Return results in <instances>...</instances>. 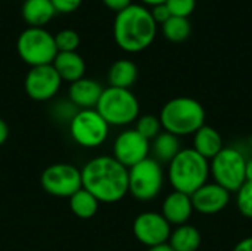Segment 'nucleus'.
<instances>
[{
    "instance_id": "f257e3e1",
    "label": "nucleus",
    "mask_w": 252,
    "mask_h": 251,
    "mask_svg": "<svg viewBox=\"0 0 252 251\" xmlns=\"http://www.w3.org/2000/svg\"><path fill=\"white\" fill-rule=\"evenodd\" d=\"M81 182L99 203L114 204L128 194V169L112 155H99L83 166Z\"/></svg>"
},
{
    "instance_id": "f03ea898",
    "label": "nucleus",
    "mask_w": 252,
    "mask_h": 251,
    "mask_svg": "<svg viewBox=\"0 0 252 251\" xmlns=\"http://www.w3.org/2000/svg\"><path fill=\"white\" fill-rule=\"evenodd\" d=\"M158 24L146 4L131 3L118 10L114 18L112 33L115 43L126 52H142L152 44Z\"/></svg>"
},
{
    "instance_id": "7ed1b4c3",
    "label": "nucleus",
    "mask_w": 252,
    "mask_h": 251,
    "mask_svg": "<svg viewBox=\"0 0 252 251\" xmlns=\"http://www.w3.org/2000/svg\"><path fill=\"white\" fill-rule=\"evenodd\" d=\"M164 132L177 138L193 136L205 124V109L199 101L190 96H176L164 104L159 112Z\"/></svg>"
},
{
    "instance_id": "20e7f679",
    "label": "nucleus",
    "mask_w": 252,
    "mask_h": 251,
    "mask_svg": "<svg viewBox=\"0 0 252 251\" xmlns=\"http://www.w3.org/2000/svg\"><path fill=\"white\" fill-rule=\"evenodd\" d=\"M167 179L173 191L192 195L210 179V161L199 155L193 148L182 151L168 163Z\"/></svg>"
},
{
    "instance_id": "39448f33",
    "label": "nucleus",
    "mask_w": 252,
    "mask_h": 251,
    "mask_svg": "<svg viewBox=\"0 0 252 251\" xmlns=\"http://www.w3.org/2000/svg\"><path fill=\"white\" fill-rule=\"evenodd\" d=\"M94 109L109 124V127H126L136 123L140 115V104L136 95L130 89L112 86L103 87Z\"/></svg>"
},
{
    "instance_id": "423d86ee",
    "label": "nucleus",
    "mask_w": 252,
    "mask_h": 251,
    "mask_svg": "<svg viewBox=\"0 0 252 251\" xmlns=\"http://www.w3.org/2000/svg\"><path fill=\"white\" fill-rule=\"evenodd\" d=\"M16 50L19 58L31 67L52 64L58 53L55 34L44 27L28 25L18 36Z\"/></svg>"
},
{
    "instance_id": "0eeeda50",
    "label": "nucleus",
    "mask_w": 252,
    "mask_h": 251,
    "mask_svg": "<svg viewBox=\"0 0 252 251\" xmlns=\"http://www.w3.org/2000/svg\"><path fill=\"white\" fill-rule=\"evenodd\" d=\"M247 155L236 146H224L213 160H210V178H213V182L233 194L247 182Z\"/></svg>"
},
{
    "instance_id": "6e6552de",
    "label": "nucleus",
    "mask_w": 252,
    "mask_h": 251,
    "mask_svg": "<svg viewBox=\"0 0 252 251\" xmlns=\"http://www.w3.org/2000/svg\"><path fill=\"white\" fill-rule=\"evenodd\" d=\"M165 172L162 164L148 157L128 169V194L137 201L155 200L164 186Z\"/></svg>"
},
{
    "instance_id": "1a4fd4ad",
    "label": "nucleus",
    "mask_w": 252,
    "mask_h": 251,
    "mask_svg": "<svg viewBox=\"0 0 252 251\" xmlns=\"http://www.w3.org/2000/svg\"><path fill=\"white\" fill-rule=\"evenodd\" d=\"M69 135L72 141L83 148H97L109 136V124L93 109H78L69 121Z\"/></svg>"
},
{
    "instance_id": "9d476101",
    "label": "nucleus",
    "mask_w": 252,
    "mask_h": 251,
    "mask_svg": "<svg viewBox=\"0 0 252 251\" xmlns=\"http://www.w3.org/2000/svg\"><path fill=\"white\" fill-rule=\"evenodd\" d=\"M40 183L49 195L71 198L83 188L81 170L68 163H56L43 170Z\"/></svg>"
},
{
    "instance_id": "9b49d317",
    "label": "nucleus",
    "mask_w": 252,
    "mask_h": 251,
    "mask_svg": "<svg viewBox=\"0 0 252 251\" xmlns=\"http://www.w3.org/2000/svg\"><path fill=\"white\" fill-rule=\"evenodd\" d=\"M62 84V78L52 64L31 67L25 75L24 87L27 95L37 102L53 99Z\"/></svg>"
},
{
    "instance_id": "f8f14e48",
    "label": "nucleus",
    "mask_w": 252,
    "mask_h": 251,
    "mask_svg": "<svg viewBox=\"0 0 252 251\" xmlns=\"http://www.w3.org/2000/svg\"><path fill=\"white\" fill-rule=\"evenodd\" d=\"M171 231V225L159 212H143L133 222L134 238L148 249L167 244Z\"/></svg>"
},
{
    "instance_id": "ddd939ff",
    "label": "nucleus",
    "mask_w": 252,
    "mask_h": 251,
    "mask_svg": "<svg viewBox=\"0 0 252 251\" xmlns=\"http://www.w3.org/2000/svg\"><path fill=\"white\" fill-rule=\"evenodd\" d=\"M149 154L151 142L145 139L140 133H137L134 129L123 130L115 138L112 145V157L127 169L146 160Z\"/></svg>"
},
{
    "instance_id": "4468645a",
    "label": "nucleus",
    "mask_w": 252,
    "mask_h": 251,
    "mask_svg": "<svg viewBox=\"0 0 252 251\" xmlns=\"http://www.w3.org/2000/svg\"><path fill=\"white\" fill-rule=\"evenodd\" d=\"M230 195L232 194L227 189L217 185L216 182H207L190 195L193 212L204 216L217 215L229 206Z\"/></svg>"
},
{
    "instance_id": "2eb2a0df",
    "label": "nucleus",
    "mask_w": 252,
    "mask_h": 251,
    "mask_svg": "<svg viewBox=\"0 0 252 251\" xmlns=\"http://www.w3.org/2000/svg\"><path fill=\"white\" fill-rule=\"evenodd\" d=\"M165 220L171 226H180L189 222V219L193 215V206L192 198L188 194L171 191L162 201L161 212H159Z\"/></svg>"
},
{
    "instance_id": "dca6fc26",
    "label": "nucleus",
    "mask_w": 252,
    "mask_h": 251,
    "mask_svg": "<svg viewBox=\"0 0 252 251\" xmlns=\"http://www.w3.org/2000/svg\"><path fill=\"white\" fill-rule=\"evenodd\" d=\"M102 92L103 87L97 80L83 77L77 81L69 83L68 99L78 109H93L96 108Z\"/></svg>"
},
{
    "instance_id": "f3484780",
    "label": "nucleus",
    "mask_w": 252,
    "mask_h": 251,
    "mask_svg": "<svg viewBox=\"0 0 252 251\" xmlns=\"http://www.w3.org/2000/svg\"><path fill=\"white\" fill-rule=\"evenodd\" d=\"M52 65L58 71L62 81L72 83L83 78L86 74V61L77 50L58 52Z\"/></svg>"
},
{
    "instance_id": "a211bd4d",
    "label": "nucleus",
    "mask_w": 252,
    "mask_h": 251,
    "mask_svg": "<svg viewBox=\"0 0 252 251\" xmlns=\"http://www.w3.org/2000/svg\"><path fill=\"white\" fill-rule=\"evenodd\" d=\"M192 148L210 161L224 148V143L220 132L216 127L204 124L198 132H195Z\"/></svg>"
},
{
    "instance_id": "6ab92c4d",
    "label": "nucleus",
    "mask_w": 252,
    "mask_h": 251,
    "mask_svg": "<svg viewBox=\"0 0 252 251\" xmlns=\"http://www.w3.org/2000/svg\"><path fill=\"white\" fill-rule=\"evenodd\" d=\"M137 65L127 58H121L112 62L108 71V81L112 87L130 89L137 80Z\"/></svg>"
},
{
    "instance_id": "aec40b11",
    "label": "nucleus",
    "mask_w": 252,
    "mask_h": 251,
    "mask_svg": "<svg viewBox=\"0 0 252 251\" xmlns=\"http://www.w3.org/2000/svg\"><path fill=\"white\" fill-rule=\"evenodd\" d=\"M21 13L25 22L31 27H43L56 13L50 0H24Z\"/></svg>"
},
{
    "instance_id": "412c9836",
    "label": "nucleus",
    "mask_w": 252,
    "mask_h": 251,
    "mask_svg": "<svg viewBox=\"0 0 252 251\" xmlns=\"http://www.w3.org/2000/svg\"><path fill=\"white\" fill-rule=\"evenodd\" d=\"M180 151H182L180 138H177L168 132L162 130L154 141H151L152 158L161 164H168Z\"/></svg>"
},
{
    "instance_id": "4be33fe9",
    "label": "nucleus",
    "mask_w": 252,
    "mask_h": 251,
    "mask_svg": "<svg viewBox=\"0 0 252 251\" xmlns=\"http://www.w3.org/2000/svg\"><path fill=\"white\" fill-rule=\"evenodd\" d=\"M201 241H202L201 232L195 226L185 223L176 226L171 231L168 246L174 251H198V249L201 247Z\"/></svg>"
},
{
    "instance_id": "5701e85b",
    "label": "nucleus",
    "mask_w": 252,
    "mask_h": 251,
    "mask_svg": "<svg viewBox=\"0 0 252 251\" xmlns=\"http://www.w3.org/2000/svg\"><path fill=\"white\" fill-rule=\"evenodd\" d=\"M99 204L100 203L84 188L77 191L69 198V209L80 219H92L97 213Z\"/></svg>"
},
{
    "instance_id": "b1692460",
    "label": "nucleus",
    "mask_w": 252,
    "mask_h": 251,
    "mask_svg": "<svg viewBox=\"0 0 252 251\" xmlns=\"http://www.w3.org/2000/svg\"><path fill=\"white\" fill-rule=\"evenodd\" d=\"M161 28L164 37L173 43H182L188 40L192 33V24L189 18L182 16H170L164 24H161Z\"/></svg>"
},
{
    "instance_id": "393cba45",
    "label": "nucleus",
    "mask_w": 252,
    "mask_h": 251,
    "mask_svg": "<svg viewBox=\"0 0 252 251\" xmlns=\"http://www.w3.org/2000/svg\"><path fill=\"white\" fill-rule=\"evenodd\" d=\"M134 124H136L134 126V130L137 133H140L149 142L154 141L162 132V126H161L159 117L158 115H154V114L139 115V118L136 120Z\"/></svg>"
},
{
    "instance_id": "a878e982",
    "label": "nucleus",
    "mask_w": 252,
    "mask_h": 251,
    "mask_svg": "<svg viewBox=\"0 0 252 251\" xmlns=\"http://www.w3.org/2000/svg\"><path fill=\"white\" fill-rule=\"evenodd\" d=\"M55 43L58 52L77 50V47L80 46V34L74 28H62L55 34Z\"/></svg>"
},
{
    "instance_id": "bb28decb",
    "label": "nucleus",
    "mask_w": 252,
    "mask_h": 251,
    "mask_svg": "<svg viewBox=\"0 0 252 251\" xmlns=\"http://www.w3.org/2000/svg\"><path fill=\"white\" fill-rule=\"evenodd\" d=\"M235 194L239 213L247 219H252V180H247Z\"/></svg>"
},
{
    "instance_id": "cd10ccee",
    "label": "nucleus",
    "mask_w": 252,
    "mask_h": 251,
    "mask_svg": "<svg viewBox=\"0 0 252 251\" xmlns=\"http://www.w3.org/2000/svg\"><path fill=\"white\" fill-rule=\"evenodd\" d=\"M165 4L171 16L189 18L196 7V0H165Z\"/></svg>"
},
{
    "instance_id": "c85d7f7f",
    "label": "nucleus",
    "mask_w": 252,
    "mask_h": 251,
    "mask_svg": "<svg viewBox=\"0 0 252 251\" xmlns=\"http://www.w3.org/2000/svg\"><path fill=\"white\" fill-rule=\"evenodd\" d=\"M78 108L68 99V101H61L55 105L53 108V114H55V118L61 120V121H69L72 120V117L77 114Z\"/></svg>"
},
{
    "instance_id": "c756f323",
    "label": "nucleus",
    "mask_w": 252,
    "mask_h": 251,
    "mask_svg": "<svg viewBox=\"0 0 252 251\" xmlns=\"http://www.w3.org/2000/svg\"><path fill=\"white\" fill-rule=\"evenodd\" d=\"M151 13H152V16H154L157 24H164L171 16V13H170V10H168L165 3H159V4L151 6Z\"/></svg>"
},
{
    "instance_id": "7c9ffc66",
    "label": "nucleus",
    "mask_w": 252,
    "mask_h": 251,
    "mask_svg": "<svg viewBox=\"0 0 252 251\" xmlns=\"http://www.w3.org/2000/svg\"><path fill=\"white\" fill-rule=\"evenodd\" d=\"M56 12H62V13H68V12H72L75 10L83 0H50Z\"/></svg>"
},
{
    "instance_id": "2f4dec72",
    "label": "nucleus",
    "mask_w": 252,
    "mask_h": 251,
    "mask_svg": "<svg viewBox=\"0 0 252 251\" xmlns=\"http://www.w3.org/2000/svg\"><path fill=\"white\" fill-rule=\"evenodd\" d=\"M102 1H103L109 9H112V10H115V12L124 9V7H127L128 4L133 3L131 0H102Z\"/></svg>"
},
{
    "instance_id": "473e14b6",
    "label": "nucleus",
    "mask_w": 252,
    "mask_h": 251,
    "mask_svg": "<svg viewBox=\"0 0 252 251\" xmlns=\"http://www.w3.org/2000/svg\"><path fill=\"white\" fill-rule=\"evenodd\" d=\"M232 251H252V237H247L241 240Z\"/></svg>"
},
{
    "instance_id": "72a5a7b5",
    "label": "nucleus",
    "mask_w": 252,
    "mask_h": 251,
    "mask_svg": "<svg viewBox=\"0 0 252 251\" xmlns=\"http://www.w3.org/2000/svg\"><path fill=\"white\" fill-rule=\"evenodd\" d=\"M7 138H9V126L3 118H0V146L7 141Z\"/></svg>"
},
{
    "instance_id": "f704fd0d",
    "label": "nucleus",
    "mask_w": 252,
    "mask_h": 251,
    "mask_svg": "<svg viewBox=\"0 0 252 251\" xmlns=\"http://www.w3.org/2000/svg\"><path fill=\"white\" fill-rule=\"evenodd\" d=\"M245 178H247V180H252V158H248V160H247Z\"/></svg>"
},
{
    "instance_id": "c9c22d12",
    "label": "nucleus",
    "mask_w": 252,
    "mask_h": 251,
    "mask_svg": "<svg viewBox=\"0 0 252 251\" xmlns=\"http://www.w3.org/2000/svg\"><path fill=\"white\" fill-rule=\"evenodd\" d=\"M146 251H174L170 246H168V243L167 244H161V246H155V247H151V249H148Z\"/></svg>"
},
{
    "instance_id": "e433bc0d",
    "label": "nucleus",
    "mask_w": 252,
    "mask_h": 251,
    "mask_svg": "<svg viewBox=\"0 0 252 251\" xmlns=\"http://www.w3.org/2000/svg\"><path fill=\"white\" fill-rule=\"evenodd\" d=\"M146 6H154V4H159V3H165V0H142Z\"/></svg>"
}]
</instances>
